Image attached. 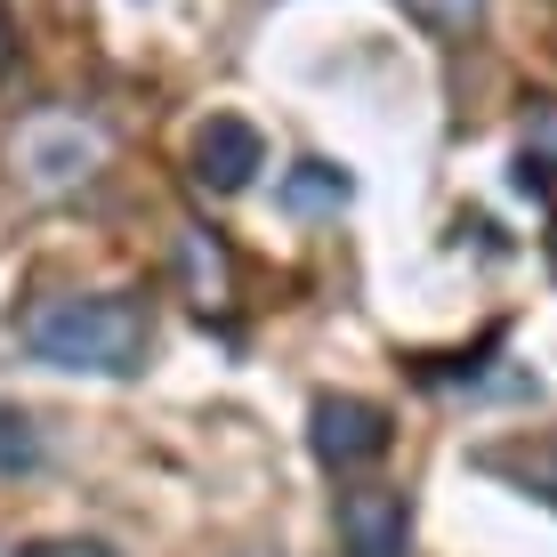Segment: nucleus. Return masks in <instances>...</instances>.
Returning <instances> with one entry per match:
<instances>
[{
  "mask_svg": "<svg viewBox=\"0 0 557 557\" xmlns=\"http://www.w3.org/2000/svg\"><path fill=\"white\" fill-rule=\"evenodd\" d=\"M25 348L57 363V372H98V380H129L146 372L153 356V315L122 292H98V299H49L33 307L25 323Z\"/></svg>",
  "mask_w": 557,
  "mask_h": 557,
  "instance_id": "nucleus-1",
  "label": "nucleus"
},
{
  "mask_svg": "<svg viewBox=\"0 0 557 557\" xmlns=\"http://www.w3.org/2000/svg\"><path fill=\"white\" fill-rule=\"evenodd\" d=\"M307 445H315V460L332 476H356V469H372V460L396 445V429H388V412H380L372 396H315Z\"/></svg>",
  "mask_w": 557,
  "mask_h": 557,
  "instance_id": "nucleus-2",
  "label": "nucleus"
},
{
  "mask_svg": "<svg viewBox=\"0 0 557 557\" xmlns=\"http://www.w3.org/2000/svg\"><path fill=\"white\" fill-rule=\"evenodd\" d=\"M259 170H267V138L243 113H210L195 129V186L202 195H243Z\"/></svg>",
  "mask_w": 557,
  "mask_h": 557,
  "instance_id": "nucleus-3",
  "label": "nucleus"
},
{
  "mask_svg": "<svg viewBox=\"0 0 557 557\" xmlns=\"http://www.w3.org/2000/svg\"><path fill=\"white\" fill-rule=\"evenodd\" d=\"M339 542L348 557H405L412 549V502L388 485H363L339 502Z\"/></svg>",
  "mask_w": 557,
  "mask_h": 557,
  "instance_id": "nucleus-4",
  "label": "nucleus"
},
{
  "mask_svg": "<svg viewBox=\"0 0 557 557\" xmlns=\"http://www.w3.org/2000/svg\"><path fill=\"white\" fill-rule=\"evenodd\" d=\"M356 195V178L339 162H299L292 178H283V210H292V219H315V210H339Z\"/></svg>",
  "mask_w": 557,
  "mask_h": 557,
  "instance_id": "nucleus-5",
  "label": "nucleus"
},
{
  "mask_svg": "<svg viewBox=\"0 0 557 557\" xmlns=\"http://www.w3.org/2000/svg\"><path fill=\"white\" fill-rule=\"evenodd\" d=\"M557 178V106H533V129H525V153H517V186L542 195Z\"/></svg>",
  "mask_w": 557,
  "mask_h": 557,
  "instance_id": "nucleus-6",
  "label": "nucleus"
},
{
  "mask_svg": "<svg viewBox=\"0 0 557 557\" xmlns=\"http://www.w3.org/2000/svg\"><path fill=\"white\" fill-rule=\"evenodd\" d=\"M485 469H493V476H517V485H525V493H542V502L557 509V445L525 453V460H517V453H493Z\"/></svg>",
  "mask_w": 557,
  "mask_h": 557,
  "instance_id": "nucleus-7",
  "label": "nucleus"
},
{
  "mask_svg": "<svg viewBox=\"0 0 557 557\" xmlns=\"http://www.w3.org/2000/svg\"><path fill=\"white\" fill-rule=\"evenodd\" d=\"M405 9H412L429 33H445V41H460V33L485 25V0H405Z\"/></svg>",
  "mask_w": 557,
  "mask_h": 557,
  "instance_id": "nucleus-8",
  "label": "nucleus"
},
{
  "mask_svg": "<svg viewBox=\"0 0 557 557\" xmlns=\"http://www.w3.org/2000/svg\"><path fill=\"white\" fill-rule=\"evenodd\" d=\"M41 460V436H33V420L25 412H9L0 405V476H16V469H33Z\"/></svg>",
  "mask_w": 557,
  "mask_h": 557,
  "instance_id": "nucleus-9",
  "label": "nucleus"
},
{
  "mask_svg": "<svg viewBox=\"0 0 557 557\" xmlns=\"http://www.w3.org/2000/svg\"><path fill=\"white\" fill-rule=\"evenodd\" d=\"M25 557H113L106 542H33Z\"/></svg>",
  "mask_w": 557,
  "mask_h": 557,
  "instance_id": "nucleus-10",
  "label": "nucleus"
},
{
  "mask_svg": "<svg viewBox=\"0 0 557 557\" xmlns=\"http://www.w3.org/2000/svg\"><path fill=\"white\" fill-rule=\"evenodd\" d=\"M16 65V16H9V0H0V73Z\"/></svg>",
  "mask_w": 557,
  "mask_h": 557,
  "instance_id": "nucleus-11",
  "label": "nucleus"
}]
</instances>
